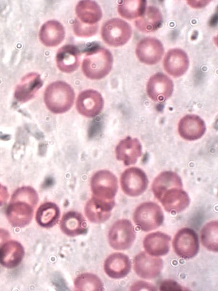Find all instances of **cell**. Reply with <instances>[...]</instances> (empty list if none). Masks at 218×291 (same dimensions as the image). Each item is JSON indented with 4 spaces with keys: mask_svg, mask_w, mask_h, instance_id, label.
I'll use <instances>...</instances> for the list:
<instances>
[{
    "mask_svg": "<svg viewBox=\"0 0 218 291\" xmlns=\"http://www.w3.org/2000/svg\"><path fill=\"white\" fill-rule=\"evenodd\" d=\"M148 180L144 172L141 169L132 167L126 169L120 178L121 188L126 195L138 196L146 190Z\"/></svg>",
    "mask_w": 218,
    "mask_h": 291,
    "instance_id": "obj_10",
    "label": "cell"
},
{
    "mask_svg": "<svg viewBox=\"0 0 218 291\" xmlns=\"http://www.w3.org/2000/svg\"><path fill=\"white\" fill-rule=\"evenodd\" d=\"M113 57L106 48L94 47L86 53L82 62V69L84 75L92 80H99L107 76L111 70Z\"/></svg>",
    "mask_w": 218,
    "mask_h": 291,
    "instance_id": "obj_3",
    "label": "cell"
},
{
    "mask_svg": "<svg viewBox=\"0 0 218 291\" xmlns=\"http://www.w3.org/2000/svg\"><path fill=\"white\" fill-rule=\"evenodd\" d=\"M75 93L70 85L62 81L49 84L44 93V101L51 112L60 114L67 112L72 107Z\"/></svg>",
    "mask_w": 218,
    "mask_h": 291,
    "instance_id": "obj_4",
    "label": "cell"
},
{
    "mask_svg": "<svg viewBox=\"0 0 218 291\" xmlns=\"http://www.w3.org/2000/svg\"><path fill=\"white\" fill-rule=\"evenodd\" d=\"M162 22V15L159 9L154 6H149L146 7L141 17L135 21V25L140 32L148 33L159 28Z\"/></svg>",
    "mask_w": 218,
    "mask_h": 291,
    "instance_id": "obj_27",
    "label": "cell"
},
{
    "mask_svg": "<svg viewBox=\"0 0 218 291\" xmlns=\"http://www.w3.org/2000/svg\"><path fill=\"white\" fill-rule=\"evenodd\" d=\"M133 221L142 231L148 232L157 228L164 221V214L160 206L152 202L139 205L134 211Z\"/></svg>",
    "mask_w": 218,
    "mask_h": 291,
    "instance_id": "obj_5",
    "label": "cell"
},
{
    "mask_svg": "<svg viewBox=\"0 0 218 291\" xmlns=\"http://www.w3.org/2000/svg\"><path fill=\"white\" fill-rule=\"evenodd\" d=\"M24 253L20 243L14 240L7 241L0 248V263L8 268H15L22 261Z\"/></svg>",
    "mask_w": 218,
    "mask_h": 291,
    "instance_id": "obj_23",
    "label": "cell"
},
{
    "mask_svg": "<svg viewBox=\"0 0 218 291\" xmlns=\"http://www.w3.org/2000/svg\"><path fill=\"white\" fill-rule=\"evenodd\" d=\"M115 205V200H103L92 196L85 205V214L92 223H103L110 217Z\"/></svg>",
    "mask_w": 218,
    "mask_h": 291,
    "instance_id": "obj_15",
    "label": "cell"
},
{
    "mask_svg": "<svg viewBox=\"0 0 218 291\" xmlns=\"http://www.w3.org/2000/svg\"><path fill=\"white\" fill-rule=\"evenodd\" d=\"M136 238L134 227L130 221L121 219L115 222L108 233L110 246L116 250L129 249Z\"/></svg>",
    "mask_w": 218,
    "mask_h": 291,
    "instance_id": "obj_8",
    "label": "cell"
},
{
    "mask_svg": "<svg viewBox=\"0 0 218 291\" xmlns=\"http://www.w3.org/2000/svg\"><path fill=\"white\" fill-rule=\"evenodd\" d=\"M43 81L39 74L30 73L24 76L15 91V97L20 102H25L32 98L42 86Z\"/></svg>",
    "mask_w": 218,
    "mask_h": 291,
    "instance_id": "obj_20",
    "label": "cell"
},
{
    "mask_svg": "<svg viewBox=\"0 0 218 291\" xmlns=\"http://www.w3.org/2000/svg\"><path fill=\"white\" fill-rule=\"evenodd\" d=\"M132 29L130 25L124 20L111 18L107 21L101 29V36L108 45L118 47L125 45L130 38Z\"/></svg>",
    "mask_w": 218,
    "mask_h": 291,
    "instance_id": "obj_7",
    "label": "cell"
},
{
    "mask_svg": "<svg viewBox=\"0 0 218 291\" xmlns=\"http://www.w3.org/2000/svg\"><path fill=\"white\" fill-rule=\"evenodd\" d=\"M9 197V194L6 187L0 184V207L4 205Z\"/></svg>",
    "mask_w": 218,
    "mask_h": 291,
    "instance_id": "obj_35",
    "label": "cell"
},
{
    "mask_svg": "<svg viewBox=\"0 0 218 291\" xmlns=\"http://www.w3.org/2000/svg\"><path fill=\"white\" fill-rule=\"evenodd\" d=\"M39 39L47 47H55L64 39L65 31L63 26L58 21L51 20L45 22L41 27Z\"/></svg>",
    "mask_w": 218,
    "mask_h": 291,
    "instance_id": "obj_25",
    "label": "cell"
},
{
    "mask_svg": "<svg viewBox=\"0 0 218 291\" xmlns=\"http://www.w3.org/2000/svg\"><path fill=\"white\" fill-rule=\"evenodd\" d=\"M172 246L179 257L185 259H191L197 254L199 250L198 236L190 228H182L175 235Z\"/></svg>",
    "mask_w": 218,
    "mask_h": 291,
    "instance_id": "obj_9",
    "label": "cell"
},
{
    "mask_svg": "<svg viewBox=\"0 0 218 291\" xmlns=\"http://www.w3.org/2000/svg\"><path fill=\"white\" fill-rule=\"evenodd\" d=\"M62 231L69 237L86 234L88 231L87 223L83 215L76 211L65 213L60 221Z\"/></svg>",
    "mask_w": 218,
    "mask_h": 291,
    "instance_id": "obj_21",
    "label": "cell"
},
{
    "mask_svg": "<svg viewBox=\"0 0 218 291\" xmlns=\"http://www.w3.org/2000/svg\"><path fill=\"white\" fill-rule=\"evenodd\" d=\"M98 26L95 25H87L81 23L77 19L73 25V31L75 34L80 37H89L94 35L97 32Z\"/></svg>",
    "mask_w": 218,
    "mask_h": 291,
    "instance_id": "obj_32",
    "label": "cell"
},
{
    "mask_svg": "<svg viewBox=\"0 0 218 291\" xmlns=\"http://www.w3.org/2000/svg\"><path fill=\"white\" fill-rule=\"evenodd\" d=\"M182 187L180 177L170 171L160 173L155 179L152 186L155 197L165 210L172 213L182 211L190 203V198Z\"/></svg>",
    "mask_w": 218,
    "mask_h": 291,
    "instance_id": "obj_1",
    "label": "cell"
},
{
    "mask_svg": "<svg viewBox=\"0 0 218 291\" xmlns=\"http://www.w3.org/2000/svg\"><path fill=\"white\" fill-rule=\"evenodd\" d=\"M56 60L57 66L61 71L73 72L79 65V51L74 45H64L58 50Z\"/></svg>",
    "mask_w": 218,
    "mask_h": 291,
    "instance_id": "obj_22",
    "label": "cell"
},
{
    "mask_svg": "<svg viewBox=\"0 0 218 291\" xmlns=\"http://www.w3.org/2000/svg\"><path fill=\"white\" fill-rule=\"evenodd\" d=\"M104 100L101 95L97 91L88 89L81 92L76 101V108L81 115L93 118L102 111Z\"/></svg>",
    "mask_w": 218,
    "mask_h": 291,
    "instance_id": "obj_12",
    "label": "cell"
},
{
    "mask_svg": "<svg viewBox=\"0 0 218 291\" xmlns=\"http://www.w3.org/2000/svg\"><path fill=\"white\" fill-rule=\"evenodd\" d=\"M164 48L162 43L153 37H146L141 39L137 44L136 54L141 63L153 65L157 63L162 58Z\"/></svg>",
    "mask_w": 218,
    "mask_h": 291,
    "instance_id": "obj_14",
    "label": "cell"
},
{
    "mask_svg": "<svg viewBox=\"0 0 218 291\" xmlns=\"http://www.w3.org/2000/svg\"><path fill=\"white\" fill-rule=\"evenodd\" d=\"M143 289L149 291H155L156 288L151 284L142 281H139L132 285L130 288L131 291H139L143 290Z\"/></svg>",
    "mask_w": 218,
    "mask_h": 291,
    "instance_id": "obj_34",
    "label": "cell"
},
{
    "mask_svg": "<svg viewBox=\"0 0 218 291\" xmlns=\"http://www.w3.org/2000/svg\"><path fill=\"white\" fill-rule=\"evenodd\" d=\"M163 266L162 259L154 257L145 252L137 254L133 259L135 272L139 277L145 279H151L158 276Z\"/></svg>",
    "mask_w": 218,
    "mask_h": 291,
    "instance_id": "obj_11",
    "label": "cell"
},
{
    "mask_svg": "<svg viewBox=\"0 0 218 291\" xmlns=\"http://www.w3.org/2000/svg\"><path fill=\"white\" fill-rule=\"evenodd\" d=\"M118 188L116 177L108 170L98 171L91 178V189L92 196L98 198L114 201Z\"/></svg>",
    "mask_w": 218,
    "mask_h": 291,
    "instance_id": "obj_6",
    "label": "cell"
},
{
    "mask_svg": "<svg viewBox=\"0 0 218 291\" xmlns=\"http://www.w3.org/2000/svg\"><path fill=\"white\" fill-rule=\"evenodd\" d=\"M78 20L85 24L95 25L101 19L102 12L99 5L92 0H81L77 5Z\"/></svg>",
    "mask_w": 218,
    "mask_h": 291,
    "instance_id": "obj_26",
    "label": "cell"
},
{
    "mask_svg": "<svg viewBox=\"0 0 218 291\" xmlns=\"http://www.w3.org/2000/svg\"><path fill=\"white\" fill-rule=\"evenodd\" d=\"M10 237V234L7 230L0 228V248L8 241Z\"/></svg>",
    "mask_w": 218,
    "mask_h": 291,
    "instance_id": "obj_36",
    "label": "cell"
},
{
    "mask_svg": "<svg viewBox=\"0 0 218 291\" xmlns=\"http://www.w3.org/2000/svg\"><path fill=\"white\" fill-rule=\"evenodd\" d=\"M146 4V1L144 0H122L119 3L118 12L122 17L133 19L144 14Z\"/></svg>",
    "mask_w": 218,
    "mask_h": 291,
    "instance_id": "obj_29",
    "label": "cell"
},
{
    "mask_svg": "<svg viewBox=\"0 0 218 291\" xmlns=\"http://www.w3.org/2000/svg\"><path fill=\"white\" fill-rule=\"evenodd\" d=\"M75 290L79 291H101L104 290L103 284L99 277L91 273H82L74 280Z\"/></svg>",
    "mask_w": 218,
    "mask_h": 291,
    "instance_id": "obj_30",
    "label": "cell"
},
{
    "mask_svg": "<svg viewBox=\"0 0 218 291\" xmlns=\"http://www.w3.org/2000/svg\"><path fill=\"white\" fill-rule=\"evenodd\" d=\"M178 129L180 135L183 139L194 141L203 135L206 126L204 121L199 116L187 114L180 120Z\"/></svg>",
    "mask_w": 218,
    "mask_h": 291,
    "instance_id": "obj_17",
    "label": "cell"
},
{
    "mask_svg": "<svg viewBox=\"0 0 218 291\" xmlns=\"http://www.w3.org/2000/svg\"><path fill=\"white\" fill-rule=\"evenodd\" d=\"M189 59L182 49L173 48L169 50L163 60L165 70L171 76L179 77L184 75L189 67Z\"/></svg>",
    "mask_w": 218,
    "mask_h": 291,
    "instance_id": "obj_16",
    "label": "cell"
},
{
    "mask_svg": "<svg viewBox=\"0 0 218 291\" xmlns=\"http://www.w3.org/2000/svg\"><path fill=\"white\" fill-rule=\"evenodd\" d=\"M162 291H182L184 288L177 282L172 280H166L162 281L159 286Z\"/></svg>",
    "mask_w": 218,
    "mask_h": 291,
    "instance_id": "obj_33",
    "label": "cell"
},
{
    "mask_svg": "<svg viewBox=\"0 0 218 291\" xmlns=\"http://www.w3.org/2000/svg\"><path fill=\"white\" fill-rule=\"evenodd\" d=\"M39 197L36 191L31 186L17 189L12 194L6 214L14 226L24 227L30 224L33 217Z\"/></svg>",
    "mask_w": 218,
    "mask_h": 291,
    "instance_id": "obj_2",
    "label": "cell"
},
{
    "mask_svg": "<svg viewBox=\"0 0 218 291\" xmlns=\"http://www.w3.org/2000/svg\"><path fill=\"white\" fill-rule=\"evenodd\" d=\"M218 221L207 223L202 228L201 239L202 245L208 250L218 252Z\"/></svg>",
    "mask_w": 218,
    "mask_h": 291,
    "instance_id": "obj_31",
    "label": "cell"
},
{
    "mask_svg": "<svg viewBox=\"0 0 218 291\" xmlns=\"http://www.w3.org/2000/svg\"><path fill=\"white\" fill-rule=\"evenodd\" d=\"M117 160L125 165L135 164L142 154V146L137 138L127 136L118 144L115 148Z\"/></svg>",
    "mask_w": 218,
    "mask_h": 291,
    "instance_id": "obj_18",
    "label": "cell"
},
{
    "mask_svg": "<svg viewBox=\"0 0 218 291\" xmlns=\"http://www.w3.org/2000/svg\"><path fill=\"white\" fill-rule=\"evenodd\" d=\"M173 90V83L171 80L161 72L151 76L146 86L148 96L156 102L165 101L171 95Z\"/></svg>",
    "mask_w": 218,
    "mask_h": 291,
    "instance_id": "obj_13",
    "label": "cell"
},
{
    "mask_svg": "<svg viewBox=\"0 0 218 291\" xmlns=\"http://www.w3.org/2000/svg\"><path fill=\"white\" fill-rule=\"evenodd\" d=\"M60 217V210L55 203L47 202L42 204L37 210L35 219L41 227L50 228L55 226Z\"/></svg>",
    "mask_w": 218,
    "mask_h": 291,
    "instance_id": "obj_28",
    "label": "cell"
},
{
    "mask_svg": "<svg viewBox=\"0 0 218 291\" xmlns=\"http://www.w3.org/2000/svg\"><path fill=\"white\" fill-rule=\"evenodd\" d=\"M131 263L129 257L121 253L110 255L104 263V270L106 275L113 279H120L126 276L130 271Z\"/></svg>",
    "mask_w": 218,
    "mask_h": 291,
    "instance_id": "obj_19",
    "label": "cell"
},
{
    "mask_svg": "<svg viewBox=\"0 0 218 291\" xmlns=\"http://www.w3.org/2000/svg\"><path fill=\"white\" fill-rule=\"evenodd\" d=\"M171 237L161 232L151 233L145 236L143 241V247L148 254L152 256H163L168 254L170 249Z\"/></svg>",
    "mask_w": 218,
    "mask_h": 291,
    "instance_id": "obj_24",
    "label": "cell"
}]
</instances>
